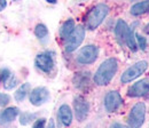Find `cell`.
Masks as SVG:
<instances>
[{"label": "cell", "instance_id": "277c9868", "mask_svg": "<svg viewBox=\"0 0 149 128\" xmlns=\"http://www.w3.org/2000/svg\"><path fill=\"white\" fill-rule=\"evenodd\" d=\"M145 117H146V105L139 102L132 108L129 116V124L131 128L141 127L145 122Z\"/></svg>", "mask_w": 149, "mask_h": 128}, {"label": "cell", "instance_id": "cb8c5ba5", "mask_svg": "<svg viewBox=\"0 0 149 128\" xmlns=\"http://www.w3.org/2000/svg\"><path fill=\"white\" fill-rule=\"evenodd\" d=\"M45 124H46V120L42 118V119H38L36 120V122L33 124V127L32 128H45Z\"/></svg>", "mask_w": 149, "mask_h": 128}, {"label": "cell", "instance_id": "8992f818", "mask_svg": "<svg viewBox=\"0 0 149 128\" xmlns=\"http://www.w3.org/2000/svg\"><path fill=\"white\" fill-rule=\"evenodd\" d=\"M84 37H85V29L81 25L76 26L72 33L65 39V51L69 53L76 51L83 42Z\"/></svg>", "mask_w": 149, "mask_h": 128}, {"label": "cell", "instance_id": "52a82bcc", "mask_svg": "<svg viewBox=\"0 0 149 128\" xmlns=\"http://www.w3.org/2000/svg\"><path fill=\"white\" fill-rule=\"evenodd\" d=\"M99 55V49L94 45H88L83 47L77 55V62L80 64H91L95 62Z\"/></svg>", "mask_w": 149, "mask_h": 128}, {"label": "cell", "instance_id": "603a6c76", "mask_svg": "<svg viewBox=\"0 0 149 128\" xmlns=\"http://www.w3.org/2000/svg\"><path fill=\"white\" fill-rule=\"evenodd\" d=\"M135 38H136V40H138V42H139V45H138V46H140L142 49H145V48H146V46H147V41H146V39H145L142 36H140V35H136Z\"/></svg>", "mask_w": 149, "mask_h": 128}, {"label": "cell", "instance_id": "7a4b0ae2", "mask_svg": "<svg viewBox=\"0 0 149 128\" xmlns=\"http://www.w3.org/2000/svg\"><path fill=\"white\" fill-rule=\"evenodd\" d=\"M115 36L117 38V40L122 44V45H126L132 51H136V41H135V38L134 35L132 32L129 25L123 21V19H119L116 24V28H115Z\"/></svg>", "mask_w": 149, "mask_h": 128}, {"label": "cell", "instance_id": "9a60e30c", "mask_svg": "<svg viewBox=\"0 0 149 128\" xmlns=\"http://www.w3.org/2000/svg\"><path fill=\"white\" fill-rule=\"evenodd\" d=\"M148 12H149V0H145V1L138 2V3H135L134 6L131 7V14L134 15V16H139V15H142V14L148 13Z\"/></svg>", "mask_w": 149, "mask_h": 128}, {"label": "cell", "instance_id": "8fae6325", "mask_svg": "<svg viewBox=\"0 0 149 128\" xmlns=\"http://www.w3.org/2000/svg\"><path fill=\"white\" fill-rule=\"evenodd\" d=\"M36 65L44 72H51L54 66L53 57L49 53H40L36 57Z\"/></svg>", "mask_w": 149, "mask_h": 128}, {"label": "cell", "instance_id": "7c38bea8", "mask_svg": "<svg viewBox=\"0 0 149 128\" xmlns=\"http://www.w3.org/2000/svg\"><path fill=\"white\" fill-rule=\"evenodd\" d=\"M122 104V97L119 93L116 91H109L104 97V108L108 112H112L116 109L119 108Z\"/></svg>", "mask_w": 149, "mask_h": 128}, {"label": "cell", "instance_id": "83f0119b", "mask_svg": "<svg viewBox=\"0 0 149 128\" xmlns=\"http://www.w3.org/2000/svg\"><path fill=\"white\" fill-rule=\"evenodd\" d=\"M145 33H147V35L149 36V23L146 25V28H145Z\"/></svg>", "mask_w": 149, "mask_h": 128}, {"label": "cell", "instance_id": "f546056e", "mask_svg": "<svg viewBox=\"0 0 149 128\" xmlns=\"http://www.w3.org/2000/svg\"><path fill=\"white\" fill-rule=\"evenodd\" d=\"M15 1H17V0H15Z\"/></svg>", "mask_w": 149, "mask_h": 128}, {"label": "cell", "instance_id": "d4e9b609", "mask_svg": "<svg viewBox=\"0 0 149 128\" xmlns=\"http://www.w3.org/2000/svg\"><path fill=\"white\" fill-rule=\"evenodd\" d=\"M6 6H7L6 0H0V12H1V10H3Z\"/></svg>", "mask_w": 149, "mask_h": 128}, {"label": "cell", "instance_id": "ffe728a7", "mask_svg": "<svg viewBox=\"0 0 149 128\" xmlns=\"http://www.w3.org/2000/svg\"><path fill=\"white\" fill-rule=\"evenodd\" d=\"M32 119H33V114L28 113V112H24V113L21 114L19 122H21V125H28Z\"/></svg>", "mask_w": 149, "mask_h": 128}, {"label": "cell", "instance_id": "3957f363", "mask_svg": "<svg viewBox=\"0 0 149 128\" xmlns=\"http://www.w3.org/2000/svg\"><path fill=\"white\" fill-rule=\"evenodd\" d=\"M109 13V7L104 3H99L91 9L86 16V26L90 30H95Z\"/></svg>", "mask_w": 149, "mask_h": 128}, {"label": "cell", "instance_id": "4fadbf2b", "mask_svg": "<svg viewBox=\"0 0 149 128\" xmlns=\"http://www.w3.org/2000/svg\"><path fill=\"white\" fill-rule=\"evenodd\" d=\"M58 118L64 126H70L72 122V112L69 105L63 104L58 109Z\"/></svg>", "mask_w": 149, "mask_h": 128}, {"label": "cell", "instance_id": "ba28073f", "mask_svg": "<svg viewBox=\"0 0 149 128\" xmlns=\"http://www.w3.org/2000/svg\"><path fill=\"white\" fill-rule=\"evenodd\" d=\"M49 98V91L45 87H37L30 93V102L31 104L40 107L46 103Z\"/></svg>", "mask_w": 149, "mask_h": 128}, {"label": "cell", "instance_id": "9c48e42d", "mask_svg": "<svg viewBox=\"0 0 149 128\" xmlns=\"http://www.w3.org/2000/svg\"><path fill=\"white\" fill-rule=\"evenodd\" d=\"M149 93V80L143 79L135 84H133L127 91V95L130 97H141Z\"/></svg>", "mask_w": 149, "mask_h": 128}, {"label": "cell", "instance_id": "5b68a950", "mask_svg": "<svg viewBox=\"0 0 149 128\" xmlns=\"http://www.w3.org/2000/svg\"><path fill=\"white\" fill-rule=\"evenodd\" d=\"M147 68H148V63L146 61H140V62L135 63L134 65L130 66L125 72L122 74L120 81L123 84L133 81L134 79H136L138 77H140L142 73L145 72L147 70Z\"/></svg>", "mask_w": 149, "mask_h": 128}, {"label": "cell", "instance_id": "44dd1931", "mask_svg": "<svg viewBox=\"0 0 149 128\" xmlns=\"http://www.w3.org/2000/svg\"><path fill=\"white\" fill-rule=\"evenodd\" d=\"M12 75L8 69H0V82H6V80Z\"/></svg>", "mask_w": 149, "mask_h": 128}, {"label": "cell", "instance_id": "5bb4252c", "mask_svg": "<svg viewBox=\"0 0 149 128\" xmlns=\"http://www.w3.org/2000/svg\"><path fill=\"white\" fill-rule=\"evenodd\" d=\"M19 114V109L17 108H8L0 112V124L1 125H7L12 122L16 116Z\"/></svg>", "mask_w": 149, "mask_h": 128}, {"label": "cell", "instance_id": "30bf717a", "mask_svg": "<svg viewBox=\"0 0 149 128\" xmlns=\"http://www.w3.org/2000/svg\"><path fill=\"white\" fill-rule=\"evenodd\" d=\"M74 113L76 117L78 119V121H84L88 114V110H90V105L83 98V97H77L74 101Z\"/></svg>", "mask_w": 149, "mask_h": 128}, {"label": "cell", "instance_id": "2e32d148", "mask_svg": "<svg viewBox=\"0 0 149 128\" xmlns=\"http://www.w3.org/2000/svg\"><path fill=\"white\" fill-rule=\"evenodd\" d=\"M74 19H68V21H65L63 24H62V26H61V29H60V36L62 37V39H67L68 37L70 36L71 33H72V31L74 30Z\"/></svg>", "mask_w": 149, "mask_h": 128}, {"label": "cell", "instance_id": "7402d4cb", "mask_svg": "<svg viewBox=\"0 0 149 128\" xmlns=\"http://www.w3.org/2000/svg\"><path fill=\"white\" fill-rule=\"evenodd\" d=\"M10 101V97L9 95L7 94H3V93H0V107H6Z\"/></svg>", "mask_w": 149, "mask_h": 128}, {"label": "cell", "instance_id": "f1b7e54d", "mask_svg": "<svg viewBox=\"0 0 149 128\" xmlns=\"http://www.w3.org/2000/svg\"><path fill=\"white\" fill-rule=\"evenodd\" d=\"M47 2H49V3H55L57 0H46Z\"/></svg>", "mask_w": 149, "mask_h": 128}, {"label": "cell", "instance_id": "484cf974", "mask_svg": "<svg viewBox=\"0 0 149 128\" xmlns=\"http://www.w3.org/2000/svg\"><path fill=\"white\" fill-rule=\"evenodd\" d=\"M111 128H129L125 125H122V124H113L111 126Z\"/></svg>", "mask_w": 149, "mask_h": 128}, {"label": "cell", "instance_id": "d6986e66", "mask_svg": "<svg viewBox=\"0 0 149 128\" xmlns=\"http://www.w3.org/2000/svg\"><path fill=\"white\" fill-rule=\"evenodd\" d=\"M16 84H17V80H16V78L12 74V75L6 80V82H3V86H5V88H7V89H12L13 87L16 86Z\"/></svg>", "mask_w": 149, "mask_h": 128}, {"label": "cell", "instance_id": "e0dca14e", "mask_svg": "<svg viewBox=\"0 0 149 128\" xmlns=\"http://www.w3.org/2000/svg\"><path fill=\"white\" fill-rule=\"evenodd\" d=\"M30 87H31V86H30V84H29V82L23 84L19 89L15 91V100H16L17 102H22V101L25 98V96H26L28 91H30Z\"/></svg>", "mask_w": 149, "mask_h": 128}, {"label": "cell", "instance_id": "4316f807", "mask_svg": "<svg viewBox=\"0 0 149 128\" xmlns=\"http://www.w3.org/2000/svg\"><path fill=\"white\" fill-rule=\"evenodd\" d=\"M47 128H54V121H53V119L49 120V124H48V127Z\"/></svg>", "mask_w": 149, "mask_h": 128}, {"label": "cell", "instance_id": "6da1fadb", "mask_svg": "<svg viewBox=\"0 0 149 128\" xmlns=\"http://www.w3.org/2000/svg\"><path fill=\"white\" fill-rule=\"evenodd\" d=\"M118 64L115 58L106 60L97 69V71L94 74V82L99 86H106L108 85L113 78L115 73L117 72Z\"/></svg>", "mask_w": 149, "mask_h": 128}, {"label": "cell", "instance_id": "ac0fdd59", "mask_svg": "<svg viewBox=\"0 0 149 128\" xmlns=\"http://www.w3.org/2000/svg\"><path fill=\"white\" fill-rule=\"evenodd\" d=\"M35 35H36L39 39H42V38L47 37L48 30H47L46 25H44V24H38L37 26H36V29H35Z\"/></svg>", "mask_w": 149, "mask_h": 128}]
</instances>
